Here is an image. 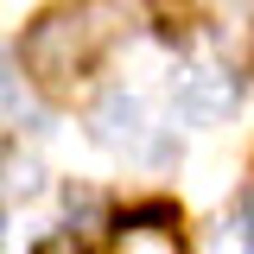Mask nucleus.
<instances>
[{"instance_id":"nucleus-1","label":"nucleus","mask_w":254,"mask_h":254,"mask_svg":"<svg viewBox=\"0 0 254 254\" xmlns=\"http://www.w3.org/2000/svg\"><path fill=\"white\" fill-rule=\"evenodd\" d=\"M121 38V6L115 0H58L32 19L26 45V76L45 95H70L76 83H89L95 64L108 58V45Z\"/></svg>"},{"instance_id":"nucleus-2","label":"nucleus","mask_w":254,"mask_h":254,"mask_svg":"<svg viewBox=\"0 0 254 254\" xmlns=\"http://www.w3.org/2000/svg\"><path fill=\"white\" fill-rule=\"evenodd\" d=\"M172 102H178V115L197 127H216L229 121V108H235V76L216 70V64H197V70H178V83H172Z\"/></svg>"},{"instance_id":"nucleus-3","label":"nucleus","mask_w":254,"mask_h":254,"mask_svg":"<svg viewBox=\"0 0 254 254\" xmlns=\"http://www.w3.org/2000/svg\"><path fill=\"white\" fill-rule=\"evenodd\" d=\"M89 127H95V140H102V146H115V153H140V146L153 140V127H146V102H140V95H127V89L108 95V102L89 115Z\"/></svg>"},{"instance_id":"nucleus-4","label":"nucleus","mask_w":254,"mask_h":254,"mask_svg":"<svg viewBox=\"0 0 254 254\" xmlns=\"http://www.w3.org/2000/svg\"><path fill=\"white\" fill-rule=\"evenodd\" d=\"M121 254H178V242L165 229H127L121 235Z\"/></svg>"},{"instance_id":"nucleus-5","label":"nucleus","mask_w":254,"mask_h":254,"mask_svg":"<svg viewBox=\"0 0 254 254\" xmlns=\"http://www.w3.org/2000/svg\"><path fill=\"white\" fill-rule=\"evenodd\" d=\"M38 254H89V248H83L76 235H45V242H38Z\"/></svg>"},{"instance_id":"nucleus-6","label":"nucleus","mask_w":254,"mask_h":254,"mask_svg":"<svg viewBox=\"0 0 254 254\" xmlns=\"http://www.w3.org/2000/svg\"><path fill=\"white\" fill-rule=\"evenodd\" d=\"M248 254H254V216H248Z\"/></svg>"}]
</instances>
